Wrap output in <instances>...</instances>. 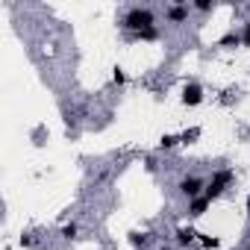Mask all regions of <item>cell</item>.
<instances>
[{
	"label": "cell",
	"instance_id": "obj_1",
	"mask_svg": "<svg viewBox=\"0 0 250 250\" xmlns=\"http://www.w3.org/2000/svg\"><path fill=\"white\" fill-rule=\"evenodd\" d=\"M153 21H156V18H153V12L139 6V9H130V12H127V18H124V24H121V27H124V30H130V36H133V33H145V30H150V27H153Z\"/></svg>",
	"mask_w": 250,
	"mask_h": 250
},
{
	"label": "cell",
	"instance_id": "obj_2",
	"mask_svg": "<svg viewBox=\"0 0 250 250\" xmlns=\"http://www.w3.org/2000/svg\"><path fill=\"white\" fill-rule=\"evenodd\" d=\"M232 177H235V174H232V171H227V168H224V171H218V174L209 180V186H206V197H209V200L221 197V194L227 191V186L232 183Z\"/></svg>",
	"mask_w": 250,
	"mask_h": 250
},
{
	"label": "cell",
	"instance_id": "obj_3",
	"mask_svg": "<svg viewBox=\"0 0 250 250\" xmlns=\"http://www.w3.org/2000/svg\"><path fill=\"white\" fill-rule=\"evenodd\" d=\"M200 191H203V180H200V177H186V180L180 183V194H186L188 200L200 197Z\"/></svg>",
	"mask_w": 250,
	"mask_h": 250
},
{
	"label": "cell",
	"instance_id": "obj_4",
	"mask_svg": "<svg viewBox=\"0 0 250 250\" xmlns=\"http://www.w3.org/2000/svg\"><path fill=\"white\" fill-rule=\"evenodd\" d=\"M200 100H203V88H200L197 83H188V85L183 88V103H186V106H197Z\"/></svg>",
	"mask_w": 250,
	"mask_h": 250
},
{
	"label": "cell",
	"instance_id": "obj_5",
	"mask_svg": "<svg viewBox=\"0 0 250 250\" xmlns=\"http://www.w3.org/2000/svg\"><path fill=\"white\" fill-rule=\"evenodd\" d=\"M168 21L171 24H183V21H188V6H183V3H174V6H168Z\"/></svg>",
	"mask_w": 250,
	"mask_h": 250
},
{
	"label": "cell",
	"instance_id": "obj_6",
	"mask_svg": "<svg viewBox=\"0 0 250 250\" xmlns=\"http://www.w3.org/2000/svg\"><path fill=\"white\" fill-rule=\"evenodd\" d=\"M209 203H212V200H209L206 194H200V197H194V200L188 203V215H191V218H200V215H206V209H209Z\"/></svg>",
	"mask_w": 250,
	"mask_h": 250
},
{
	"label": "cell",
	"instance_id": "obj_7",
	"mask_svg": "<svg viewBox=\"0 0 250 250\" xmlns=\"http://www.w3.org/2000/svg\"><path fill=\"white\" fill-rule=\"evenodd\" d=\"M194 238H197V229H194V227H180V229H177V241H180L183 247H188Z\"/></svg>",
	"mask_w": 250,
	"mask_h": 250
},
{
	"label": "cell",
	"instance_id": "obj_8",
	"mask_svg": "<svg viewBox=\"0 0 250 250\" xmlns=\"http://www.w3.org/2000/svg\"><path fill=\"white\" fill-rule=\"evenodd\" d=\"M130 39H136V42H142V39H145V42H156V39H159V30L150 27V30H145V33H133Z\"/></svg>",
	"mask_w": 250,
	"mask_h": 250
},
{
	"label": "cell",
	"instance_id": "obj_9",
	"mask_svg": "<svg viewBox=\"0 0 250 250\" xmlns=\"http://www.w3.org/2000/svg\"><path fill=\"white\" fill-rule=\"evenodd\" d=\"M238 44H241V36H238V33H227V36L218 42V47H238Z\"/></svg>",
	"mask_w": 250,
	"mask_h": 250
},
{
	"label": "cell",
	"instance_id": "obj_10",
	"mask_svg": "<svg viewBox=\"0 0 250 250\" xmlns=\"http://www.w3.org/2000/svg\"><path fill=\"white\" fill-rule=\"evenodd\" d=\"M147 241H150L147 232H130V244H133V247H145Z\"/></svg>",
	"mask_w": 250,
	"mask_h": 250
},
{
	"label": "cell",
	"instance_id": "obj_11",
	"mask_svg": "<svg viewBox=\"0 0 250 250\" xmlns=\"http://www.w3.org/2000/svg\"><path fill=\"white\" fill-rule=\"evenodd\" d=\"M177 145H180L177 136H162V139H159V147H162V150H171V147H177Z\"/></svg>",
	"mask_w": 250,
	"mask_h": 250
},
{
	"label": "cell",
	"instance_id": "obj_12",
	"mask_svg": "<svg viewBox=\"0 0 250 250\" xmlns=\"http://www.w3.org/2000/svg\"><path fill=\"white\" fill-rule=\"evenodd\" d=\"M197 136H200V130H197V127H191V130H186V133L180 136V142H183V145H191Z\"/></svg>",
	"mask_w": 250,
	"mask_h": 250
},
{
	"label": "cell",
	"instance_id": "obj_13",
	"mask_svg": "<svg viewBox=\"0 0 250 250\" xmlns=\"http://www.w3.org/2000/svg\"><path fill=\"white\" fill-rule=\"evenodd\" d=\"M200 244H203L206 250H218V247H221V241L212 238V235H200Z\"/></svg>",
	"mask_w": 250,
	"mask_h": 250
},
{
	"label": "cell",
	"instance_id": "obj_14",
	"mask_svg": "<svg viewBox=\"0 0 250 250\" xmlns=\"http://www.w3.org/2000/svg\"><path fill=\"white\" fill-rule=\"evenodd\" d=\"M112 83H115V85H124V83H127V74H124L121 68H115V71H112Z\"/></svg>",
	"mask_w": 250,
	"mask_h": 250
},
{
	"label": "cell",
	"instance_id": "obj_15",
	"mask_svg": "<svg viewBox=\"0 0 250 250\" xmlns=\"http://www.w3.org/2000/svg\"><path fill=\"white\" fill-rule=\"evenodd\" d=\"M212 6H215L212 0H197V3H194V9H197V12H209Z\"/></svg>",
	"mask_w": 250,
	"mask_h": 250
},
{
	"label": "cell",
	"instance_id": "obj_16",
	"mask_svg": "<svg viewBox=\"0 0 250 250\" xmlns=\"http://www.w3.org/2000/svg\"><path fill=\"white\" fill-rule=\"evenodd\" d=\"M62 235H65V238H74V235H77V224H68V227H62Z\"/></svg>",
	"mask_w": 250,
	"mask_h": 250
},
{
	"label": "cell",
	"instance_id": "obj_17",
	"mask_svg": "<svg viewBox=\"0 0 250 250\" xmlns=\"http://www.w3.org/2000/svg\"><path fill=\"white\" fill-rule=\"evenodd\" d=\"M241 44L250 47V24H244V30H241Z\"/></svg>",
	"mask_w": 250,
	"mask_h": 250
},
{
	"label": "cell",
	"instance_id": "obj_18",
	"mask_svg": "<svg viewBox=\"0 0 250 250\" xmlns=\"http://www.w3.org/2000/svg\"><path fill=\"white\" fill-rule=\"evenodd\" d=\"M247 215H250V197H247Z\"/></svg>",
	"mask_w": 250,
	"mask_h": 250
},
{
	"label": "cell",
	"instance_id": "obj_19",
	"mask_svg": "<svg viewBox=\"0 0 250 250\" xmlns=\"http://www.w3.org/2000/svg\"><path fill=\"white\" fill-rule=\"evenodd\" d=\"M162 250H168V247H162Z\"/></svg>",
	"mask_w": 250,
	"mask_h": 250
}]
</instances>
